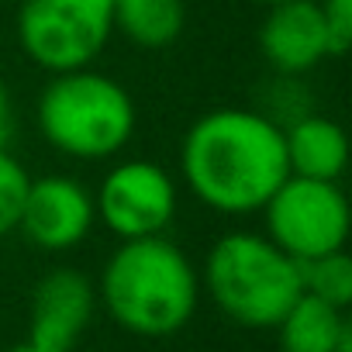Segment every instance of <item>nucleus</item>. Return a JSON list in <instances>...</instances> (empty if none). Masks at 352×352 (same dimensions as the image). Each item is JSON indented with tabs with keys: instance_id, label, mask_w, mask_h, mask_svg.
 Wrapping results in <instances>:
<instances>
[{
	"instance_id": "2",
	"label": "nucleus",
	"mask_w": 352,
	"mask_h": 352,
	"mask_svg": "<svg viewBox=\"0 0 352 352\" xmlns=\"http://www.w3.org/2000/svg\"><path fill=\"white\" fill-rule=\"evenodd\" d=\"M100 294L107 314L131 335H176L197 311L201 280L190 259L162 235L124 239L104 266Z\"/></svg>"
},
{
	"instance_id": "8",
	"label": "nucleus",
	"mask_w": 352,
	"mask_h": 352,
	"mask_svg": "<svg viewBox=\"0 0 352 352\" xmlns=\"http://www.w3.org/2000/svg\"><path fill=\"white\" fill-rule=\"evenodd\" d=\"M94 218V197L83 184L69 176H42V180H28L18 228L38 249L66 252L87 239Z\"/></svg>"
},
{
	"instance_id": "17",
	"label": "nucleus",
	"mask_w": 352,
	"mask_h": 352,
	"mask_svg": "<svg viewBox=\"0 0 352 352\" xmlns=\"http://www.w3.org/2000/svg\"><path fill=\"white\" fill-rule=\"evenodd\" d=\"M8 135H11V94H8L4 80H0V148H4Z\"/></svg>"
},
{
	"instance_id": "11",
	"label": "nucleus",
	"mask_w": 352,
	"mask_h": 352,
	"mask_svg": "<svg viewBox=\"0 0 352 352\" xmlns=\"http://www.w3.org/2000/svg\"><path fill=\"white\" fill-rule=\"evenodd\" d=\"M283 152L290 176H307V180H338L349 162L342 124L318 114L300 118L283 131Z\"/></svg>"
},
{
	"instance_id": "5",
	"label": "nucleus",
	"mask_w": 352,
	"mask_h": 352,
	"mask_svg": "<svg viewBox=\"0 0 352 352\" xmlns=\"http://www.w3.org/2000/svg\"><path fill=\"white\" fill-rule=\"evenodd\" d=\"M114 32L111 0H21L18 38L49 73L90 66Z\"/></svg>"
},
{
	"instance_id": "15",
	"label": "nucleus",
	"mask_w": 352,
	"mask_h": 352,
	"mask_svg": "<svg viewBox=\"0 0 352 352\" xmlns=\"http://www.w3.org/2000/svg\"><path fill=\"white\" fill-rule=\"evenodd\" d=\"M25 190H28V173L8 148H0V239L18 228Z\"/></svg>"
},
{
	"instance_id": "4",
	"label": "nucleus",
	"mask_w": 352,
	"mask_h": 352,
	"mask_svg": "<svg viewBox=\"0 0 352 352\" xmlns=\"http://www.w3.org/2000/svg\"><path fill=\"white\" fill-rule=\"evenodd\" d=\"M35 114L45 142L76 159H107L124 148L135 131V104L128 90L87 66L56 73L42 90Z\"/></svg>"
},
{
	"instance_id": "14",
	"label": "nucleus",
	"mask_w": 352,
	"mask_h": 352,
	"mask_svg": "<svg viewBox=\"0 0 352 352\" xmlns=\"http://www.w3.org/2000/svg\"><path fill=\"white\" fill-rule=\"evenodd\" d=\"M297 270H300L304 294L321 297V300H328L342 311L349 307V300H352V259L342 249L304 259V263H297Z\"/></svg>"
},
{
	"instance_id": "13",
	"label": "nucleus",
	"mask_w": 352,
	"mask_h": 352,
	"mask_svg": "<svg viewBox=\"0 0 352 352\" xmlns=\"http://www.w3.org/2000/svg\"><path fill=\"white\" fill-rule=\"evenodd\" d=\"M111 21L142 49H166L187 25L184 0H111Z\"/></svg>"
},
{
	"instance_id": "9",
	"label": "nucleus",
	"mask_w": 352,
	"mask_h": 352,
	"mask_svg": "<svg viewBox=\"0 0 352 352\" xmlns=\"http://www.w3.org/2000/svg\"><path fill=\"white\" fill-rule=\"evenodd\" d=\"M94 318V287L76 270H52L32 294V331L28 338L49 349L73 352L76 338Z\"/></svg>"
},
{
	"instance_id": "6",
	"label": "nucleus",
	"mask_w": 352,
	"mask_h": 352,
	"mask_svg": "<svg viewBox=\"0 0 352 352\" xmlns=\"http://www.w3.org/2000/svg\"><path fill=\"white\" fill-rule=\"evenodd\" d=\"M263 214L266 239L297 263L338 252L349 239V204L335 180L287 176L263 204Z\"/></svg>"
},
{
	"instance_id": "7",
	"label": "nucleus",
	"mask_w": 352,
	"mask_h": 352,
	"mask_svg": "<svg viewBox=\"0 0 352 352\" xmlns=\"http://www.w3.org/2000/svg\"><path fill=\"white\" fill-rule=\"evenodd\" d=\"M94 211L121 239L159 235L176 214V187L155 162L131 159L104 176Z\"/></svg>"
},
{
	"instance_id": "16",
	"label": "nucleus",
	"mask_w": 352,
	"mask_h": 352,
	"mask_svg": "<svg viewBox=\"0 0 352 352\" xmlns=\"http://www.w3.org/2000/svg\"><path fill=\"white\" fill-rule=\"evenodd\" d=\"M318 8L328 32L331 56H345L352 45V0H318Z\"/></svg>"
},
{
	"instance_id": "18",
	"label": "nucleus",
	"mask_w": 352,
	"mask_h": 352,
	"mask_svg": "<svg viewBox=\"0 0 352 352\" xmlns=\"http://www.w3.org/2000/svg\"><path fill=\"white\" fill-rule=\"evenodd\" d=\"M8 352H63V349H49V345H38V342H21V345H11Z\"/></svg>"
},
{
	"instance_id": "12",
	"label": "nucleus",
	"mask_w": 352,
	"mask_h": 352,
	"mask_svg": "<svg viewBox=\"0 0 352 352\" xmlns=\"http://www.w3.org/2000/svg\"><path fill=\"white\" fill-rule=\"evenodd\" d=\"M276 328L283 352H352V324L342 307L311 294H300Z\"/></svg>"
},
{
	"instance_id": "1",
	"label": "nucleus",
	"mask_w": 352,
	"mask_h": 352,
	"mask_svg": "<svg viewBox=\"0 0 352 352\" xmlns=\"http://www.w3.org/2000/svg\"><path fill=\"white\" fill-rule=\"evenodd\" d=\"M180 166L194 197L221 214L263 211L290 176L283 128L242 107L204 114L184 135Z\"/></svg>"
},
{
	"instance_id": "19",
	"label": "nucleus",
	"mask_w": 352,
	"mask_h": 352,
	"mask_svg": "<svg viewBox=\"0 0 352 352\" xmlns=\"http://www.w3.org/2000/svg\"><path fill=\"white\" fill-rule=\"evenodd\" d=\"M256 4H263V8H273V4H287V0H256Z\"/></svg>"
},
{
	"instance_id": "3",
	"label": "nucleus",
	"mask_w": 352,
	"mask_h": 352,
	"mask_svg": "<svg viewBox=\"0 0 352 352\" xmlns=\"http://www.w3.org/2000/svg\"><path fill=\"white\" fill-rule=\"evenodd\" d=\"M214 304L245 328H276L290 304L304 294L297 259L266 235L232 232L214 242L204 266Z\"/></svg>"
},
{
	"instance_id": "10",
	"label": "nucleus",
	"mask_w": 352,
	"mask_h": 352,
	"mask_svg": "<svg viewBox=\"0 0 352 352\" xmlns=\"http://www.w3.org/2000/svg\"><path fill=\"white\" fill-rule=\"evenodd\" d=\"M259 49L280 73H307L331 56L318 0L273 4L259 28Z\"/></svg>"
}]
</instances>
